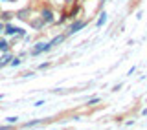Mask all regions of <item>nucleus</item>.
<instances>
[{
  "instance_id": "obj_1",
  "label": "nucleus",
  "mask_w": 147,
  "mask_h": 130,
  "mask_svg": "<svg viewBox=\"0 0 147 130\" xmlns=\"http://www.w3.org/2000/svg\"><path fill=\"white\" fill-rule=\"evenodd\" d=\"M4 35H9V37H15V35H18V37H22L26 33L24 29H20V27H15V26H11V24H7V26H4V31H2Z\"/></svg>"
},
{
  "instance_id": "obj_2",
  "label": "nucleus",
  "mask_w": 147,
  "mask_h": 130,
  "mask_svg": "<svg viewBox=\"0 0 147 130\" xmlns=\"http://www.w3.org/2000/svg\"><path fill=\"white\" fill-rule=\"evenodd\" d=\"M50 42H39L35 44V48L31 50V55H39V53H44V52H50Z\"/></svg>"
},
{
  "instance_id": "obj_3",
  "label": "nucleus",
  "mask_w": 147,
  "mask_h": 130,
  "mask_svg": "<svg viewBox=\"0 0 147 130\" xmlns=\"http://www.w3.org/2000/svg\"><path fill=\"white\" fill-rule=\"evenodd\" d=\"M40 18H42L44 24H52V22H53V11L48 9V7H44L42 11H40Z\"/></svg>"
},
{
  "instance_id": "obj_4",
  "label": "nucleus",
  "mask_w": 147,
  "mask_h": 130,
  "mask_svg": "<svg viewBox=\"0 0 147 130\" xmlns=\"http://www.w3.org/2000/svg\"><path fill=\"white\" fill-rule=\"evenodd\" d=\"M86 26V22L85 20H76L74 24L70 26V29H68V35H74V33H77L79 29H83V27Z\"/></svg>"
},
{
  "instance_id": "obj_5",
  "label": "nucleus",
  "mask_w": 147,
  "mask_h": 130,
  "mask_svg": "<svg viewBox=\"0 0 147 130\" xmlns=\"http://www.w3.org/2000/svg\"><path fill=\"white\" fill-rule=\"evenodd\" d=\"M11 59H13V55L9 53V52H6L2 55V57H0V70H2L4 66H9V62H11Z\"/></svg>"
},
{
  "instance_id": "obj_6",
  "label": "nucleus",
  "mask_w": 147,
  "mask_h": 130,
  "mask_svg": "<svg viewBox=\"0 0 147 130\" xmlns=\"http://www.w3.org/2000/svg\"><path fill=\"white\" fill-rule=\"evenodd\" d=\"M28 15H30V9H20V11H18L15 17H17V18H20V20H26Z\"/></svg>"
},
{
  "instance_id": "obj_7",
  "label": "nucleus",
  "mask_w": 147,
  "mask_h": 130,
  "mask_svg": "<svg viewBox=\"0 0 147 130\" xmlns=\"http://www.w3.org/2000/svg\"><path fill=\"white\" fill-rule=\"evenodd\" d=\"M64 40V35H59V37H55V39L50 40V48H53V46H57V44H61Z\"/></svg>"
},
{
  "instance_id": "obj_8",
  "label": "nucleus",
  "mask_w": 147,
  "mask_h": 130,
  "mask_svg": "<svg viewBox=\"0 0 147 130\" xmlns=\"http://www.w3.org/2000/svg\"><path fill=\"white\" fill-rule=\"evenodd\" d=\"M13 17H15V13H11V11H4V13H2V17H0V20H11Z\"/></svg>"
},
{
  "instance_id": "obj_9",
  "label": "nucleus",
  "mask_w": 147,
  "mask_h": 130,
  "mask_svg": "<svg viewBox=\"0 0 147 130\" xmlns=\"http://www.w3.org/2000/svg\"><path fill=\"white\" fill-rule=\"evenodd\" d=\"M9 50V42L6 39H0V52H7Z\"/></svg>"
},
{
  "instance_id": "obj_10",
  "label": "nucleus",
  "mask_w": 147,
  "mask_h": 130,
  "mask_svg": "<svg viewBox=\"0 0 147 130\" xmlns=\"http://www.w3.org/2000/svg\"><path fill=\"white\" fill-rule=\"evenodd\" d=\"M20 62H22V59H20V57H13V59H11V62H9V66H11V68H17Z\"/></svg>"
},
{
  "instance_id": "obj_11",
  "label": "nucleus",
  "mask_w": 147,
  "mask_h": 130,
  "mask_svg": "<svg viewBox=\"0 0 147 130\" xmlns=\"http://www.w3.org/2000/svg\"><path fill=\"white\" fill-rule=\"evenodd\" d=\"M37 125H40V119H35V121H28V123H24V127H26V128H30V127H37Z\"/></svg>"
},
{
  "instance_id": "obj_12",
  "label": "nucleus",
  "mask_w": 147,
  "mask_h": 130,
  "mask_svg": "<svg viewBox=\"0 0 147 130\" xmlns=\"http://www.w3.org/2000/svg\"><path fill=\"white\" fill-rule=\"evenodd\" d=\"M6 123H7V125H17V123H18V117H15V115H11V117H6Z\"/></svg>"
},
{
  "instance_id": "obj_13",
  "label": "nucleus",
  "mask_w": 147,
  "mask_h": 130,
  "mask_svg": "<svg viewBox=\"0 0 147 130\" xmlns=\"http://www.w3.org/2000/svg\"><path fill=\"white\" fill-rule=\"evenodd\" d=\"M105 20H107V15L103 13V15L99 17V20H98V26H103V24H105Z\"/></svg>"
},
{
  "instance_id": "obj_14",
  "label": "nucleus",
  "mask_w": 147,
  "mask_h": 130,
  "mask_svg": "<svg viewBox=\"0 0 147 130\" xmlns=\"http://www.w3.org/2000/svg\"><path fill=\"white\" fill-rule=\"evenodd\" d=\"M42 24H44V22H42V18H39V20H33V27H35V29H37V27H40Z\"/></svg>"
},
{
  "instance_id": "obj_15",
  "label": "nucleus",
  "mask_w": 147,
  "mask_h": 130,
  "mask_svg": "<svg viewBox=\"0 0 147 130\" xmlns=\"http://www.w3.org/2000/svg\"><path fill=\"white\" fill-rule=\"evenodd\" d=\"M96 103H99V97H92V99L88 101V105H96Z\"/></svg>"
},
{
  "instance_id": "obj_16",
  "label": "nucleus",
  "mask_w": 147,
  "mask_h": 130,
  "mask_svg": "<svg viewBox=\"0 0 147 130\" xmlns=\"http://www.w3.org/2000/svg\"><path fill=\"white\" fill-rule=\"evenodd\" d=\"M50 66V62H44V64H40V66H39V70H44V68H48Z\"/></svg>"
},
{
  "instance_id": "obj_17",
  "label": "nucleus",
  "mask_w": 147,
  "mask_h": 130,
  "mask_svg": "<svg viewBox=\"0 0 147 130\" xmlns=\"http://www.w3.org/2000/svg\"><path fill=\"white\" fill-rule=\"evenodd\" d=\"M13 125H6V127H0V130H11Z\"/></svg>"
},
{
  "instance_id": "obj_18",
  "label": "nucleus",
  "mask_w": 147,
  "mask_h": 130,
  "mask_svg": "<svg viewBox=\"0 0 147 130\" xmlns=\"http://www.w3.org/2000/svg\"><path fill=\"white\" fill-rule=\"evenodd\" d=\"M2 31H4V22L0 20V33H2Z\"/></svg>"
},
{
  "instance_id": "obj_19",
  "label": "nucleus",
  "mask_w": 147,
  "mask_h": 130,
  "mask_svg": "<svg viewBox=\"0 0 147 130\" xmlns=\"http://www.w3.org/2000/svg\"><path fill=\"white\" fill-rule=\"evenodd\" d=\"M2 2H15V0H2Z\"/></svg>"
},
{
  "instance_id": "obj_20",
  "label": "nucleus",
  "mask_w": 147,
  "mask_h": 130,
  "mask_svg": "<svg viewBox=\"0 0 147 130\" xmlns=\"http://www.w3.org/2000/svg\"><path fill=\"white\" fill-rule=\"evenodd\" d=\"M68 2H70V0H68Z\"/></svg>"
}]
</instances>
